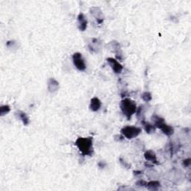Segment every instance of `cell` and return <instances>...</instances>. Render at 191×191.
<instances>
[{
	"mask_svg": "<svg viewBox=\"0 0 191 191\" xmlns=\"http://www.w3.org/2000/svg\"><path fill=\"white\" fill-rule=\"evenodd\" d=\"M76 146L84 155H91L93 152L91 137H79L76 141Z\"/></svg>",
	"mask_w": 191,
	"mask_h": 191,
	"instance_id": "6da1fadb",
	"label": "cell"
},
{
	"mask_svg": "<svg viewBox=\"0 0 191 191\" xmlns=\"http://www.w3.org/2000/svg\"><path fill=\"white\" fill-rule=\"evenodd\" d=\"M120 108L128 120L131 119V116L137 110L136 104L133 100L130 99H125L122 100L121 103H120Z\"/></svg>",
	"mask_w": 191,
	"mask_h": 191,
	"instance_id": "7a4b0ae2",
	"label": "cell"
},
{
	"mask_svg": "<svg viewBox=\"0 0 191 191\" xmlns=\"http://www.w3.org/2000/svg\"><path fill=\"white\" fill-rule=\"evenodd\" d=\"M152 120L154 122V126L158 127V129L162 130V131L167 136H170L174 133V129L173 128L170 126V125H168L167 124L165 123L164 120L163 118L159 117L158 116H152Z\"/></svg>",
	"mask_w": 191,
	"mask_h": 191,
	"instance_id": "3957f363",
	"label": "cell"
},
{
	"mask_svg": "<svg viewBox=\"0 0 191 191\" xmlns=\"http://www.w3.org/2000/svg\"><path fill=\"white\" fill-rule=\"evenodd\" d=\"M141 132L140 128L135 126H125L121 129V133L128 139H132L138 136Z\"/></svg>",
	"mask_w": 191,
	"mask_h": 191,
	"instance_id": "277c9868",
	"label": "cell"
},
{
	"mask_svg": "<svg viewBox=\"0 0 191 191\" xmlns=\"http://www.w3.org/2000/svg\"><path fill=\"white\" fill-rule=\"evenodd\" d=\"M72 61L75 66L80 71H85L86 70V64L85 60L82 58L81 53L76 52L72 55Z\"/></svg>",
	"mask_w": 191,
	"mask_h": 191,
	"instance_id": "5b68a950",
	"label": "cell"
},
{
	"mask_svg": "<svg viewBox=\"0 0 191 191\" xmlns=\"http://www.w3.org/2000/svg\"><path fill=\"white\" fill-rule=\"evenodd\" d=\"M107 61L109 64L110 67L112 68L113 71L115 72V73H121L122 71H123V66L115 59L109 58L107 59Z\"/></svg>",
	"mask_w": 191,
	"mask_h": 191,
	"instance_id": "8992f818",
	"label": "cell"
},
{
	"mask_svg": "<svg viewBox=\"0 0 191 191\" xmlns=\"http://www.w3.org/2000/svg\"><path fill=\"white\" fill-rule=\"evenodd\" d=\"M101 105H102L101 101L97 97H93V99H91V104H90L89 107L90 109L93 110V111H97L101 108Z\"/></svg>",
	"mask_w": 191,
	"mask_h": 191,
	"instance_id": "52a82bcc",
	"label": "cell"
},
{
	"mask_svg": "<svg viewBox=\"0 0 191 191\" xmlns=\"http://www.w3.org/2000/svg\"><path fill=\"white\" fill-rule=\"evenodd\" d=\"M59 88V83L53 78L49 79L48 81V89L50 92H55Z\"/></svg>",
	"mask_w": 191,
	"mask_h": 191,
	"instance_id": "ba28073f",
	"label": "cell"
},
{
	"mask_svg": "<svg viewBox=\"0 0 191 191\" xmlns=\"http://www.w3.org/2000/svg\"><path fill=\"white\" fill-rule=\"evenodd\" d=\"M144 157L147 160H149V161L153 162L154 164H158V160L157 158H156V154L155 153H154V152H152V150H149L145 152Z\"/></svg>",
	"mask_w": 191,
	"mask_h": 191,
	"instance_id": "9c48e42d",
	"label": "cell"
},
{
	"mask_svg": "<svg viewBox=\"0 0 191 191\" xmlns=\"http://www.w3.org/2000/svg\"><path fill=\"white\" fill-rule=\"evenodd\" d=\"M78 20L79 22V28L81 31H85L87 28V21L86 20L85 16L83 14H80L78 17Z\"/></svg>",
	"mask_w": 191,
	"mask_h": 191,
	"instance_id": "30bf717a",
	"label": "cell"
},
{
	"mask_svg": "<svg viewBox=\"0 0 191 191\" xmlns=\"http://www.w3.org/2000/svg\"><path fill=\"white\" fill-rule=\"evenodd\" d=\"M18 114V117L22 120L24 125H28L29 123V119H28V116L22 111H18L17 113Z\"/></svg>",
	"mask_w": 191,
	"mask_h": 191,
	"instance_id": "8fae6325",
	"label": "cell"
},
{
	"mask_svg": "<svg viewBox=\"0 0 191 191\" xmlns=\"http://www.w3.org/2000/svg\"><path fill=\"white\" fill-rule=\"evenodd\" d=\"M146 187L149 190H158V188L160 187V183L157 181H150V182L147 183Z\"/></svg>",
	"mask_w": 191,
	"mask_h": 191,
	"instance_id": "7c38bea8",
	"label": "cell"
},
{
	"mask_svg": "<svg viewBox=\"0 0 191 191\" xmlns=\"http://www.w3.org/2000/svg\"><path fill=\"white\" fill-rule=\"evenodd\" d=\"M143 125H144V129L146 131L147 133H151L152 131H154L155 127H154L153 125H151L150 123H147V122H142Z\"/></svg>",
	"mask_w": 191,
	"mask_h": 191,
	"instance_id": "4fadbf2b",
	"label": "cell"
},
{
	"mask_svg": "<svg viewBox=\"0 0 191 191\" xmlns=\"http://www.w3.org/2000/svg\"><path fill=\"white\" fill-rule=\"evenodd\" d=\"M142 99L145 102H149L152 99V95L149 92H145L142 94Z\"/></svg>",
	"mask_w": 191,
	"mask_h": 191,
	"instance_id": "5bb4252c",
	"label": "cell"
},
{
	"mask_svg": "<svg viewBox=\"0 0 191 191\" xmlns=\"http://www.w3.org/2000/svg\"><path fill=\"white\" fill-rule=\"evenodd\" d=\"M9 111H10V108H9L8 105L2 106L1 108H0V113H1L2 116H3L5 114H7Z\"/></svg>",
	"mask_w": 191,
	"mask_h": 191,
	"instance_id": "9a60e30c",
	"label": "cell"
},
{
	"mask_svg": "<svg viewBox=\"0 0 191 191\" xmlns=\"http://www.w3.org/2000/svg\"><path fill=\"white\" fill-rule=\"evenodd\" d=\"M190 164V158H188V159L184 160V161H183V165H184V167H189Z\"/></svg>",
	"mask_w": 191,
	"mask_h": 191,
	"instance_id": "2e32d148",
	"label": "cell"
},
{
	"mask_svg": "<svg viewBox=\"0 0 191 191\" xmlns=\"http://www.w3.org/2000/svg\"><path fill=\"white\" fill-rule=\"evenodd\" d=\"M137 184L138 185V186H146L147 183L146 182V181H143V180H140V181H137Z\"/></svg>",
	"mask_w": 191,
	"mask_h": 191,
	"instance_id": "e0dca14e",
	"label": "cell"
}]
</instances>
